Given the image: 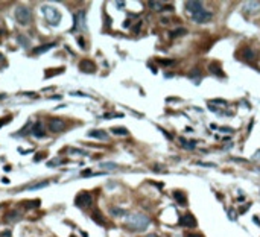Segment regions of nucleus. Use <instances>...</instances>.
Instances as JSON below:
<instances>
[{
	"mask_svg": "<svg viewBox=\"0 0 260 237\" xmlns=\"http://www.w3.org/2000/svg\"><path fill=\"white\" fill-rule=\"evenodd\" d=\"M17 41H18V44L22 46V47H24V49H29L31 41H29V38H28V37H24V35H18V37H17Z\"/></svg>",
	"mask_w": 260,
	"mask_h": 237,
	"instance_id": "nucleus-23",
	"label": "nucleus"
},
{
	"mask_svg": "<svg viewBox=\"0 0 260 237\" xmlns=\"http://www.w3.org/2000/svg\"><path fill=\"white\" fill-rule=\"evenodd\" d=\"M81 175H82V177H90V175H93V173H91V170H90V169H85V170H84Z\"/></svg>",
	"mask_w": 260,
	"mask_h": 237,
	"instance_id": "nucleus-40",
	"label": "nucleus"
},
{
	"mask_svg": "<svg viewBox=\"0 0 260 237\" xmlns=\"http://www.w3.org/2000/svg\"><path fill=\"white\" fill-rule=\"evenodd\" d=\"M179 145H181L184 149L192 151V149L196 147V140H186L184 137H179Z\"/></svg>",
	"mask_w": 260,
	"mask_h": 237,
	"instance_id": "nucleus-18",
	"label": "nucleus"
},
{
	"mask_svg": "<svg viewBox=\"0 0 260 237\" xmlns=\"http://www.w3.org/2000/svg\"><path fill=\"white\" fill-rule=\"evenodd\" d=\"M254 222H256V223H257V225H260V220H259V219H257V218H254Z\"/></svg>",
	"mask_w": 260,
	"mask_h": 237,
	"instance_id": "nucleus-46",
	"label": "nucleus"
},
{
	"mask_svg": "<svg viewBox=\"0 0 260 237\" xmlns=\"http://www.w3.org/2000/svg\"><path fill=\"white\" fill-rule=\"evenodd\" d=\"M198 166H204V167H215L216 164H213V163H198Z\"/></svg>",
	"mask_w": 260,
	"mask_h": 237,
	"instance_id": "nucleus-39",
	"label": "nucleus"
},
{
	"mask_svg": "<svg viewBox=\"0 0 260 237\" xmlns=\"http://www.w3.org/2000/svg\"><path fill=\"white\" fill-rule=\"evenodd\" d=\"M140 26H142V23L138 22V24H136L134 28H132V32H138V31H140Z\"/></svg>",
	"mask_w": 260,
	"mask_h": 237,
	"instance_id": "nucleus-42",
	"label": "nucleus"
},
{
	"mask_svg": "<svg viewBox=\"0 0 260 237\" xmlns=\"http://www.w3.org/2000/svg\"><path fill=\"white\" fill-rule=\"evenodd\" d=\"M87 135L91 138H97V140H108V134L104 129H91V131H88Z\"/></svg>",
	"mask_w": 260,
	"mask_h": 237,
	"instance_id": "nucleus-12",
	"label": "nucleus"
},
{
	"mask_svg": "<svg viewBox=\"0 0 260 237\" xmlns=\"http://www.w3.org/2000/svg\"><path fill=\"white\" fill-rule=\"evenodd\" d=\"M79 69L84 73H93V72H96V64L90 59H82L79 63Z\"/></svg>",
	"mask_w": 260,
	"mask_h": 237,
	"instance_id": "nucleus-10",
	"label": "nucleus"
},
{
	"mask_svg": "<svg viewBox=\"0 0 260 237\" xmlns=\"http://www.w3.org/2000/svg\"><path fill=\"white\" fill-rule=\"evenodd\" d=\"M259 11H260V3H257V2H248L243 8V12L248 15H254Z\"/></svg>",
	"mask_w": 260,
	"mask_h": 237,
	"instance_id": "nucleus-11",
	"label": "nucleus"
},
{
	"mask_svg": "<svg viewBox=\"0 0 260 237\" xmlns=\"http://www.w3.org/2000/svg\"><path fill=\"white\" fill-rule=\"evenodd\" d=\"M55 46H56V43H49V44L40 46V47H37V49H34V50H32V53H34V55H41V53H44V52H47V50L53 49V47H55Z\"/></svg>",
	"mask_w": 260,
	"mask_h": 237,
	"instance_id": "nucleus-17",
	"label": "nucleus"
},
{
	"mask_svg": "<svg viewBox=\"0 0 260 237\" xmlns=\"http://www.w3.org/2000/svg\"><path fill=\"white\" fill-rule=\"evenodd\" d=\"M61 163H67V160H59V158H53V160H50L49 163H47V166H49V167H55V166L61 164Z\"/></svg>",
	"mask_w": 260,
	"mask_h": 237,
	"instance_id": "nucleus-29",
	"label": "nucleus"
},
{
	"mask_svg": "<svg viewBox=\"0 0 260 237\" xmlns=\"http://www.w3.org/2000/svg\"><path fill=\"white\" fill-rule=\"evenodd\" d=\"M101 169H104V170H116L117 169V164L116 163H101Z\"/></svg>",
	"mask_w": 260,
	"mask_h": 237,
	"instance_id": "nucleus-28",
	"label": "nucleus"
},
{
	"mask_svg": "<svg viewBox=\"0 0 260 237\" xmlns=\"http://www.w3.org/2000/svg\"><path fill=\"white\" fill-rule=\"evenodd\" d=\"M242 58L246 61H254L256 59V52L251 47H243L242 49Z\"/></svg>",
	"mask_w": 260,
	"mask_h": 237,
	"instance_id": "nucleus-15",
	"label": "nucleus"
},
{
	"mask_svg": "<svg viewBox=\"0 0 260 237\" xmlns=\"http://www.w3.org/2000/svg\"><path fill=\"white\" fill-rule=\"evenodd\" d=\"M211 17H213V14L209 12V11H205V9H202V11H199V12L192 15L193 22H196V23H207V22L211 20Z\"/></svg>",
	"mask_w": 260,
	"mask_h": 237,
	"instance_id": "nucleus-6",
	"label": "nucleus"
},
{
	"mask_svg": "<svg viewBox=\"0 0 260 237\" xmlns=\"http://www.w3.org/2000/svg\"><path fill=\"white\" fill-rule=\"evenodd\" d=\"M91 219L95 220L97 225H101V227H105L106 225V219L104 218V216L99 213V211H93V214H91Z\"/></svg>",
	"mask_w": 260,
	"mask_h": 237,
	"instance_id": "nucleus-19",
	"label": "nucleus"
},
{
	"mask_svg": "<svg viewBox=\"0 0 260 237\" xmlns=\"http://www.w3.org/2000/svg\"><path fill=\"white\" fill-rule=\"evenodd\" d=\"M22 218H23L22 210H11V211L5 216V222L6 223H14V222H18Z\"/></svg>",
	"mask_w": 260,
	"mask_h": 237,
	"instance_id": "nucleus-9",
	"label": "nucleus"
},
{
	"mask_svg": "<svg viewBox=\"0 0 260 237\" xmlns=\"http://www.w3.org/2000/svg\"><path fill=\"white\" fill-rule=\"evenodd\" d=\"M11 120H12V117H9V116L5 117V119H0V128H2L3 125H6V123H9Z\"/></svg>",
	"mask_w": 260,
	"mask_h": 237,
	"instance_id": "nucleus-36",
	"label": "nucleus"
},
{
	"mask_svg": "<svg viewBox=\"0 0 260 237\" xmlns=\"http://www.w3.org/2000/svg\"><path fill=\"white\" fill-rule=\"evenodd\" d=\"M40 205H41L40 199H34V201H24V202H23V207H24V208H38Z\"/></svg>",
	"mask_w": 260,
	"mask_h": 237,
	"instance_id": "nucleus-24",
	"label": "nucleus"
},
{
	"mask_svg": "<svg viewBox=\"0 0 260 237\" xmlns=\"http://www.w3.org/2000/svg\"><path fill=\"white\" fill-rule=\"evenodd\" d=\"M63 72H64V67H59V69H55V70H46L44 76H46V78H52V76L59 74V73H63Z\"/></svg>",
	"mask_w": 260,
	"mask_h": 237,
	"instance_id": "nucleus-27",
	"label": "nucleus"
},
{
	"mask_svg": "<svg viewBox=\"0 0 260 237\" xmlns=\"http://www.w3.org/2000/svg\"><path fill=\"white\" fill-rule=\"evenodd\" d=\"M210 72L213 73V74H216V76H219V78H225V74H224V72L221 70V67H219L216 63H213V64H210Z\"/></svg>",
	"mask_w": 260,
	"mask_h": 237,
	"instance_id": "nucleus-21",
	"label": "nucleus"
},
{
	"mask_svg": "<svg viewBox=\"0 0 260 237\" xmlns=\"http://www.w3.org/2000/svg\"><path fill=\"white\" fill-rule=\"evenodd\" d=\"M196 76H201V70H199L198 67H195L193 70L189 72V78H196Z\"/></svg>",
	"mask_w": 260,
	"mask_h": 237,
	"instance_id": "nucleus-32",
	"label": "nucleus"
},
{
	"mask_svg": "<svg viewBox=\"0 0 260 237\" xmlns=\"http://www.w3.org/2000/svg\"><path fill=\"white\" fill-rule=\"evenodd\" d=\"M43 14H44L46 20H47V23L52 24V26H56L61 22V14H59V11L56 8H53V6H43Z\"/></svg>",
	"mask_w": 260,
	"mask_h": 237,
	"instance_id": "nucleus-2",
	"label": "nucleus"
},
{
	"mask_svg": "<svg viewBox=\"0 0 260 237\" xmlns=\"http://www.w3.org/2000/svg\"><path fill=\"white\" fill-rule=\"evenodd\" d=\"M0 35H2V31H0Z\"/></svg>",
	"mask_w": 260,
	"mask_h": 237,
	"instance_id": "nucleus-49",
	"label": "nucleus"
},
{
	"mask_svg": "<svg viewBox=\"0 0 260 237\" xmlns=\"http://www.w3.org/2000/svg\"><path fill=\"white\" fill-rule=\"evenodd\" d=\"M111 132H113V134H116V135H128V134H129V131L126 129V128H122V126L113 128Z\"/></svg>",
	"mask_w": 260,
	"mask_h": 237,
	"instance_id": "nucleus-25",
	"label": "nucleus"
},
{
	"mask_svg": "<svg viewBox=\"0 0 260 237\" xmlns=\"http://www.w3.org/2000/svg\"><path fill=\"white\" fill-rule=\"evenodd\" d=\"M173 198H175V201L178 202L179 205H183V207L187 204V198H186L184 192H181V190H175V192H173Z\"/></svg>",
	"mask_w": 260,
	"mask_h": 237,
	"instance_id": "nucleus-16",
	"label": "nucleus"
},
{
	"mask_svg": "<svg viewBox=\"0 0 260 237\" xmlns=\"http://www.w3.org/2000/svg\"><path fill=\"white\" fill-rule=\"evenodd\" d=\"M210 104H222V105H227V100H224V99H213Z\"/></svg>",
	"mask_w": 260,
	"mask_h": 237,
	"instance_id": "nucleus-37",
	"label": "nucleus"
},
{
	"mask_svg": "<svg viewBox=\"0 0 260 237\" xmlns=\"http://www.w3.org/2000/svg\"><path fill=\"white\" fill-rule=\"evenodd\" d=\"M187 33V29H184V28H178V29H173L170 32V37L173 38H177V37H181V35H186Z\"/></svg>",
	"mask_w": 260,
	"mask_h": 237,
	"instance_id": "nucleus-26",
	"label": "nucleus"
},
{
	"mask_svg": "<svg viewBox=\"0 0 260 237\" xmlns=\"http://www.w3.org/2000/svg\"><path fill=\"white\" fill-rule=\"evenodd\" d=\"M129 24H131V22H129V20H126V22H123V28H128Z\"/></svg>",
	"mask_w": 260,
	"mask_h": 237,
	"instance_id": "nucleus-43",
	"label": "nucleus"
},
{
	"mask_svg": "<svg viewBox=\"0 0 260 237\" xmlns=\"http://www.w3.org/2000/svg\"><path fill=\"white\" fill-rule=\"evenodd\" d=\"M31 134H32V135H35V137H38V138L44 137V135H46V131H44V128H43V123H41V122H37V123L32 126Z\"/></svg>",
	"mask_w": 260,
	"mask_h": 237,
	"instance_id": "nucleus-13",
	"label": "nucleus"
},
{
	"mask_svg": "<svg viewBox=\"0 0 260 237\" xmlns=\"http://www.w3.org/2000/svg\"><path fill=\"white\" fill-rule=\"evenodd\" d=\"M149 6L154 11H161L163 9V3H160V2H154V0H152V2H149Z\"/></svg>",
	"mask_w": 260,
	"mask_h": 237,
	"instance_id": "nucleus-30",
	"label": "nucleus"
},
{
	"mask_svg": "<svg viewBox=\"0 0 260 237\" xmlns=\"http://www.w3.org/2000/svg\"><path fill=\"white\" fill-rule=\"evenodd\" d=\"M186 237H199V236H193V234H190V236H186Z\"/></svg>",
	"mask_w": 260,
	"mask_h": 237,
	"instance_id": "nucleus-48",
	"label": "nucleus"
},
{
	"mask_svg": "<svg viewBox=\"0 0 260 237\" xmlns=\"http://www.w3.org/2000/svg\"><path fill=\"white\" fill-rule=\"evenodd\" d=\"M15 20L20 23V24H29L31 20H32V11L29 6H18L15 9Z\"/></svg>",
	"mask_w": 260,
	"mask_h": 237,
	"instance_id": "nucleus-3",
	"label": "nucleus"
},
{
	"mask_svg": "<svg viewBox=\"0 0 260 237\" xmlns=\"http://www.w3.org/2000/svg\"><path fill=\"white\" fill-rule=\"evenodd\" d=\"M160 131H161V134L164 135V137H166V138H169V140H172V135H170L169 132H166L164 129H160Z\"/></svg>",
	"mask_w": 260,
	"mask_h": 237,
	"instance_id": "nucleus-41",
	"label": "nucleus"
},
{
	"mask_svg": "<svg viewBox=\"0 0 260 237\" xmlns=\"http://www.w3.org/2000/svg\"><path fill=\"white\" fill-rule=\"evenodd\" d=\"M70 154H76V155H87L85 151H81V149H75V147H72L70 149Z\"/></svg>",
	"mask_w": 260,
	"mask_h": 237,
	"instance_id": "nucleus-33",
	"label": "nucleus"
},
{
	"mask_svg": "<svg viewBox=\"0 0 260 237\" xmlns=\"http://www.w3.org/2000/svg\"><path fill=\"white\" fill-rule=\"evenodd\" d=\"M110 214L114 216V218H122V216L126 214V211L123 208H119V207H111L110 208Z\"/></svg>",
	"mask_w": 260,
	"mask_h": 237,
	"instance_id": "nucleus-22",
	"label": "nucleus"
},
{
	"mask_svg": "<svg viewBox=\"0 0 260 237\" xmlns=\"http://www.w3.org/2000/svg\"><path fill=\"white\" fill-rule=\"evenodd\" d=\"M179 225L184 227V228H195L196 227V219L195 216L192 213H186L181 216V219H179Z\"/></svg>",
	"mask_w": 260,
	"mask_h": 237,
	"instance_id": "nucleus-5",
	"label": "nucleus"
},
{
	"mask_svg": "<svg viewBox=\"0 0 260 237\" xmlns=\"http://www.w3.org/2000/svg\"><path fill=\"white\" fill-rule=\"evenodd\" d=\"M186 9H187L190 14H196V12L202 11V2H198V0H189V2H186Z\"/></svg>",
	"mask_w": 260,
	"mask_h": 237,
	"instance_id": "nucleus-8",
	"label": "nucleus"
},
{
	"mask_svg": "<svg viewBox=\"0 0 260 237\" xmlns=\"http://www.w3.org/2000/svg\"><path fill=\"white\" fill-rule=\"evenodd\" d=\"M72 237H75V236H72Z\"/></svg>",
	"mask_w": 260,
	"mask_h": 237,
	"instance_id": "nucleus-50",
	"label": "nucleus"
},
{
	"mask_svg": "<svg viewBox=\"0 0 260 237\" xmlns=\"http://www.w3.org/2000/svg\"><path fill=\"white\" fill-rule=\"evenodd\" d=\"M148 237H158V236H157V234H149Z\"/></svg>",
	"mask_w": 260,
	"mask_h": 237,
	"instance_id": "nucleus-47",
	"label": "nucleus"
},
{
	"mask_svg": "<svg viewBox=\"0 0 260 237\" xmlns=\"http://www.w3.org/2000/svg\"><path fill=\"white\" fill-rule=\"evenodd\" d=\"M64 126H65V123L63 119H50L49 120V131L50 132H59L64 129Z\"/></svg>",
	"mask_w": 260,
	"mask_h": 237,
	"instance_id": "nucleus-7",
	"label": "nucleus"
},
{
	"mask_svg": "<svg viewBox=\"0 0 260 237\" xmlns=\"http://www.w3.org/2000/svg\"><path fill=\"white\" fill-rule=\"evenodd\" d=\"M49 186V181H41V182H37V184H32V186H28V187H24V190H38V188H43V187H47Z\"/></svg>",
	"mask_w": 260,
	"mask_h": 237,
	"instance_id": "nucleus-20",
	"label": "nucleus"
},
{
	"mask_svg": "<svg viewBox=\"0 0 260 237\" xmlns=\"http://www.w3.org/2000/svg\"><path fill=\"white\" fill-rule=\"evenodd\" d=\"M2 182H3V184H9V179H8V178H3Z\"/></svg>",
	"mask_w": 260,
	"mask_h": 237,
	"instance_id": "nucleus-45",
	"label": "nucleus"
},
{
	"mask_svg": "<svg viewBox=\"0 0 260 237\" xmlns=\"http://www.w3.org/2000/svg\"><path fill=\"white\" fill-rule=\"evenodd\" d=\"M81 24V28L85 29V12L81 11V12H78V15L75 17V24H73V29L72 31H76V28Z\"/></svg>",
	"mask_w": 260,
	"mask_h": 237,
	"instance_id": "nucleus-14",
	"label": "nucleus"
},
{
	"mask_svg": "<svg viewBox=\"0 0 260 237\" xmlns=\"http://www.w3.org/2000/svg\"><path fill=\"white\" fill-rule=\"evenodd\" d=\"M149 218L143 213H132L128 214L125 219V225L132 231H145L149 227Z\"/></svg>",
	"mask_w": 260,
	"mask_h": 237,
	"instance_id": "nucleus-1",
	"label": "nucleus"
},
{
	"mask_svg": "<svg viewBox=\"0 0 260 237\" xmlns=\"http://www.w3.org/2000/svg\"><path fill=\"white\" fill-rule=\"evenodd\" d=\"M78 43H79V47H82V49L85 47V41H84L82 37H78Z\"/></svg>",
	"mask_w": 260,
	"mask_h": 237,
	"instance_id": "nucleus-38",
	"label": "nucleus"
},
{
	"mask_svg": "<svg viewBox=\"0 0 260 237\" xmlns=\"http://www.w3.org/2000/svg\"><path fill=\"white\" fill-rule=\"evenodd\" d=\"M219 131L225 132V134H231V132H233V129H231L230 126H221V128H219Z\"/></svg>",
	"mask_w": 260,
	"mask_h": 237,
	"instance_id": "nucleus-35",
	"label": "nucleus"
},
{
	"mask_svg": "<svg viewBox=\"0 0 260 237\" xmlns=\"http://www.w3.org/2000/svg\"><path fill=\"white\" fill-rule=\"evenodd\" d=\"M157 61L163 65H172L173 64V59H157Z\"/></svg>",
	"mask_w": 260,
	"mask_h": 237,
	"instance_id": "nucleus-34",
	"label": "nucleus"
},
{
	"mask_svg": "<svg viewBox=\"0 0 260 237\" xmlns=\"http://www.w3.org/2000/svg\"><path fill=\"white\" fill-rule=\"evenodd\" d=\"M3 170H5V172H9V170H11V166H5Z\"/></svg>",
	"mask_w": 260,
	"mask_h": 237,
	"instance_id": "nucleus-44",
	"label": "nucleus"
},
{
	"mask_svg": "<svg viewBox=\"0 0 260 237\" xmlns=\"http://www.w3.org/2000/svg\"><path fill=\"white\" fill-rule=\"evenodd\" d=\"M46 157H47V154H46V152H38L37 155H34V161H35V163H38V161L44 160Z\"/></svg>",
	"mask_w": 260,
	"mask_h": 237,
	"instance_id": "nucleus-31",
	"label": "nucleus"
},
{
	"mask_svg": "<svg viewBox=\"0 0 260 237\" xmlns=\"http://www.w3.org/2000/svg\"><path fill=\"white\" fill-rule=\"evenodd\" d=\"M75 204H76V207H79V208H88V207H91V204H93V196H91V193H88V192H81L76 198H75Z\"/></svg>",
	"mask_w": 260,
	"mask_h": 237,
	"instance_id": "nucleus-4",
	"label": "nucleus"
}]
</instances>
